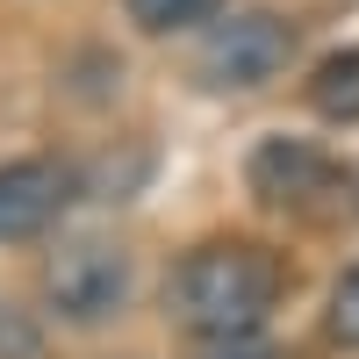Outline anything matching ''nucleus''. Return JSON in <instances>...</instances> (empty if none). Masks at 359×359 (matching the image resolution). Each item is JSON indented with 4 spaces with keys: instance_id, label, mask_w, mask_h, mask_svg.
<instances>
[{
    "instance_id": "1",
    "label": "nucleus",
    "mask_w": 359,
    "mask_h": 359,
    "mask_svg": "<svg viewBox=\"0 0 359 359\" xmlns=\"http://www.w3.org/2000/svg\"><path fill=\"white\" fill-rule=\"evenodd\" d=\"M280 287H287L280 252L252 245V237H208L172 273V316H180V331H194L208 345H245L273 316Z\"/></svg>"
},
{
    "instance_id": "2",
    "label": "nucleus",
    "mask_w": 359,
    "mask_h": 359,
    "mask_svg": "<svg viewBox=\"0 0 359 359\" xmlns=\"http://www.w3.org/2000/svg\"><path fill=\"white\" fill-rule=\"evenodd\" d=\"M245 172H252L259 201H273V208H287L302 223H323V230L359 223V172H345L338 158H323L302 137H266Z\"/></svg>"
},
{
    "instance_id": "4",
    "label": "nucleus",
    "mask_w": 359,
    "mask_h": 359,
    "mask_svg": "<svg viewBox=\"0 0 359 359\" xmlns=\"http://www.w3.org/2000/svg\"><path fill=\"white\" fill-rule=\"evenodd\" d=\"M43 294L65 323H101L130 294V252L108 237H65L43 266Z\"/></svg>"
},
{
    "instance_id": "8",
    "label": "nucleus",
    "mask_w": 359,
    "mask_h": 359,
    "mask_svg": "<svg viewBox=\"0 0 359 359\" xmlns=\"http://www.w3.org/2000/svg\"><path fill=\"white\" fill-rule=\"evenodd\" d=\"M323 331H331V345H352V352H359V266H345V273L331 280V309H323Z\"/></svg>"
},
{
    "instance_id": "10",
    "label": "nucleus",
    "mask_w": 359,
    "mask_h": 359,
    "mask_svg": "<svg viewBox=\"0 0 359 359\" xmlns=\"http://www.w3.org/2000/svg\"><path fill=\"white\" fill-rule=\"evenodd\" d=\"M223 359H259V352H237V345H230V352H223Z\"/></svg>"
},
{
    "instance_id": "6",
    "label": "nucleus",
    "mask_w": 359,
    "mask_h": 359,
    "mask_svg": "<svg viewBox=\"0 0 359 359\" xmlns=\"http://www.w3.org/2000/svg\"><path fill=\"white\" fill-rule=\"evenodd\" d=\"M309 108L323 115V123H359V43L331 50L309 72Z\"/></svg>"
},
{
    "instance_id": "5",
    "label": "nucleus",
    "mask_w": 359,
    "mask_h": 359,
    "mask_svg": "<svg viewBox=\"0 0 359 359\" xmlns=\"http://www.w3.org/2000/svg\"><path fill=\"white\" fill-rule=\"evenodd\" d=\"M72 201V172L57 158H8L0 165V245L43 237Z\"/></svg>"
},
{
    "instance_id": "9",
    "label": "nucleus",
    "mask_w": 359,
    "mask_h": 359,
    "mask_svg": "<svg viewBox=\"0 0 359 359\" xmlns=\"http://www.w3.org/2000/svg\"><path fill=\"white\" fill-rule=\"evenodd\" d=\"M0 359H36V331L22 323V309L0 302Z\"/></svg>"
},
{
    "instance_id": "7",
    "label": "nucleus",
    "mask_w": 359,
    "mask_h": 359,
    "mask_svg": "<svg viewBox=\"0 0 359 359\" xmlns=\"http://www.w3.org/2000/svg\"><path fill=\"white\" fill-rule=\"evenodd\" d=\"M223 0H130V22L144 29V36H172V29H201L216 22Z\"/></svg>"
},
{
    "instance_id": "3",
    "label": "nucleus",
    "mask_w": 359,
    "mask_h": 359,
    "mask_svg": "<svg viewBox=\"0 0 359 359\" xmlns=\"http://www.w3.org/2000/svg\"><path fill=\"white\" fill-rule=\"evenodd\" d=\"M294 57V29L273 8H245V15H223L201 43V79L216 94H252V86L280 79Z\"/></svg>"
}]
</instances>
